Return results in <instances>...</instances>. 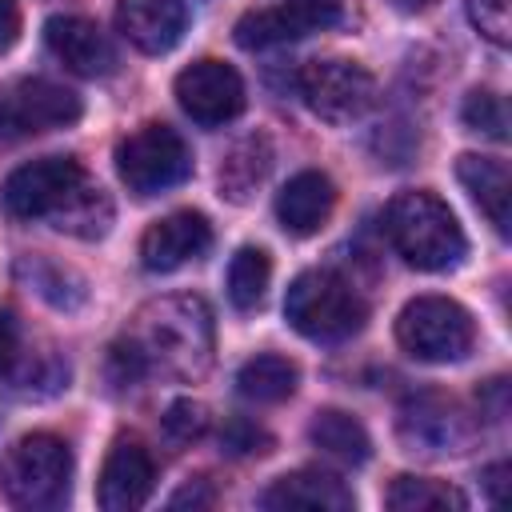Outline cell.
Wrapping results in <instances>:
<instances>
[{
    "label": "cell",
    "instance_id": "obj_1",
    "mask_svg": "<svg viewBox=\"0 0 512 512\" xmlns=\"http://www.w3.org/2000/svg\"><path fill=\"white\" fill-rule=\"evenodd\" d=\"M140 328L128 336V344L116 348V360H124V372L136 376L144 368H164L180 376H196L208 368L212 356V320L200 300H160L144 308Z\"/></svg>",
    "mask_w": 512,
    "mask_h": 512
},
{
    "label": "cell",
    "instance_id": "obj_2",
    "mask_svg": "<svg viewBox=\"0 0 512 512\" xmlns=\"http://www.w3.org/2000/svg\"><path fill=\"white\" fill-rule=\"evenodd\" d=\"M392 248L420 272H448L464 260L468 240L452 208L432 192H400L384 208Z\"/></svg>",
    "mask_w": 512,
    "mask_h": 512
},
{
    "label": "cell",
    "instance_id": "obj_3",
    "mask_svg": "<svg viewBox=\"0 0 512 512\" xmlns=\"http://www.w3.org/2000/svg\"><path fill=\"white\" fill-rule=\"evenodd\" d=\"M284 320L312 344H344L364 328L368 304L336 272L312 268L292 280L284 296Z\"/></svg>",
    "mask_w": 512,
    "mask_h": 512
},
{
    "label": "cell",
    "instance_id": "obj_4",
    "mask_svg": "<svg viewBox=\"0 0 512 512\" xmlns=\"http://www.w3.org/2000/svg\"><path fill=\"white\" fill-rule=\"evenodd\" d=\"M72 488V452L52 432H32L8 448L0 460V492L8 504L44 512L60 508Z\"/></svg>",
    "mask_w": 512,
    "mask_h": 512
},
{
    "label": "cell",
    "instance_id": "obj_5",
    "mask_svg": "<svg viewBox=\"0 0 512 512\" xmlns=\"http://www.w3.org/2000/svg\"><path fill=\"white\" fill-rule=\"evenodd\" d=\"M396 340L412 360L456 364L472 352L476 320L452 296H416L396 316Z\"/></svg>",
    "mask_w": 512,
    "mask_h": 512
},
{
    "label": "cell",
    "instance_id": "obj_6",
    "mask_svg": "<svg viewBox=\"0 0 512 512\" xmlns=\"http://www.w3.org/2000/svg\"><path fill=\"white\" fill-rule=\"evenodd\" d=\"M116 172L132 196H160L192 176V152L168 124H144L116 144Z\"/></svg>",
    "mask_w": 512,
    "mask_h": 512
},
{
    "label": "cell",
    "instance_id": "obj_7",
    "mask_svg": "<svg viewBox=\"0 0 512 512\" xmlns=\"http://www.w3.org/2000/svg\"><path fill=\"white\" fill-rule=\"evenodd\" d=\"M296 88L304 104L328 124H348L376 100V80L356 60H308L296 72Z\"/></svg>",
    "mask_w": 512,
    "mask_h": 512
},
{
    "label": "cell",
    "instance_id": "obj_8",
    "mask_svg": "<svg viewBox=\"0 0 512 512\" xmlns=\"http://www.w3.org/2000/svg\"><path fill=\"white\" fill-rule=\"evenodd\" d=\"M84 112L80 96L64 84L40 80V76H20L0 84V132L4 136H36V132H56L76 124Z\"/></svg>",
    "mask_w": 512,
    "mask_h": 512
},
{
    "label": "cell",
    "instance_id": "obj_9",
    "mask_svg": "<svg viewBox=\"0 0 512 512\" xmlns=\"http://www.w3.org/2000/svg\"><path fill=\"white\" fill-rule=\"evenodd\" d=\"M80 184H84V168L72 156H40L20 164L4 180V208L16 220L52 216L80 196Z\"/></svg>",
    "mask_w": 512,
    "mask_h": 512
},
{
    "label": "cell",
    "instance_id": "obj_10",
    "mask_svg": "<svg viewBox=\"0 0 512 512\" xmlns=\"http://www.w3.org/2000/svg\"><path fill=\"white\" fill-rule=\"evenodd\" d=\"M172 92H176V104L184 108V116L196 120L200 128H220V124L236 120L244 112V100H248L240 72L224 60H212V56L188 64L176 76Z\"/></svg>",
    "mask_w": 512,
    "mask_h": 512
},
{
    "label": "cell",
    "instance_id": "obj_11",
    "mask_svg": "<svg viewBox=\"0 0 512 512\" xmlns=\"http://www.w3.org/2000/svg\"><path fill=\"white\" fill-rule=\"evenodd\" d=\"M152 480H156V468H152V456L140 440H128L120 436L108 456H104V468H100V484H96V500L104 512H136L148 504L152 496Z\"/></svg>",
    "mask_w": 512,
    "mask_h": 512
},
{
    "label": "cell",
    "instance_id": "obj_12",
    "mask_svg": "<svg viewBox=\"0 0 512 512\" xmlns=\"http://www.w3.org/2000/svg\"><path fill=\"white\" fill-rule=\"evenodd\" d=\"M208 248H212V224L200 212L184 208L148 224V232L140 236V264L148 272H176L188 260H200Z\"/></svg>",
    "mask_w": 512,
    "mask_h": 512
},
{
    "label": "cell",
    "instance_id": "obj_13",
    "mask_svg": "<svg viewBox=\"0 0 512 512\" xmlns=\"http://www.w3.org/2000/svg\"><path fill=\"white\" fill-rule=\"evenodd\" d=\"M188 8L180 0H116V32L148 56H164L184 40Z\"/></svg>",
    "mask_w": 512,
    "mask_h": 512
},
{
    "label": "cell",
    "instance_id": "obj_14",
    "mask_svg": "<svg viewBox=\"0 0 512 512\" xmlns=\"http://www.w3.org/2000/svg\"><path fill=\"white\" fill-rule=\"evenodd\" d=\"M44 44L48 52L76 76L84 80H96V76H108L116 68V48L108 44V36L84 20V16H52L44 24Z\"/></svg>",
    "mask_w": 512,
    "mask_h": 512
},
{
    "label": "cell",
    "instance_id": "obj_15",
    "mask_svg": "<svg viewBox=\"0 0 512 512\" xmlns=\"http://www.w3.org/2000/svg\"><path fill=\"white\" fill-rule=\"evenodd\" d=\"M336 208V184L320 168L296 172L276 192V220L288 236H316Z\"/></svg>",
    "mask_w": 512,
    "mask_h": 512
},
{
    "label": "cell",
    "instance_id": "obj_16",
    "mask_svg": "<svg viewBox=\"0 0 512 512\" xmlns=\"http://www.w3.org/2000/svg\"><path fill=\"white\" fill-rule=\"evenodd\" d=\"M356 504V496L344 488V480L316 472V468H300L288 472L280 480H272L260 492V508L272 512H288V508H312V512H348Z\"/></svg>",
    "mask_w": 512,
    "mask_h": 512
},
{
    "label": "cell",
    "instance_id": "obj_17",
    "mask_svg": "<svg viewBox=\"0 0 512 512\" xmlns=\"http://www.w3.org/2000/svg\"><path fill=\"white\" fill-rule=\"evenodd\" d=\"M456 176L468 188V196L480 204V212L488 216V224L508 236V200H512V180H508V164L496 156H476L464 152L456 160Z\"/></svg>",
    "mask_w": 512,
    "mask_h": 512
},
{
    "label": "cell",
    "instance_id": "obj_18",
    "mask_svg": "<svg viewBox=\"0 0 512 512\" xmlns=\"http://www.w3.org/2000/svg\"><path fill=\"white\" fill-rule=\"evenodd\" d=\"M308 440H312L324 456H332V460H340V464H348V468H360V464L372 456L368 428H364L356 416L340 412V408H320V412L312 416V424H308Z\"/></svg>",
    "mask_w": 512,
    "mask_h": 512
},
{
    "label": "cell",
    "instance_id": "obj_19",
    "mask_svg": "<svg viewBox=\"0 0 512 512\" xmlns=\"http://www.w3.org/2000/svg\"><path fill=\"white\" fill-rule=\"evenodd\" d=\"M296 380H300V368L280 356V352H260L252 360L240 364L236 372V392L252 404H280L296 392Z\"/></svg>",
    "mask_w": 512,
    "mask_h": 512
},
{
    "label": "cell",
    "instance_id": "obj_20",
    "mask_svg": "<svg viewBox=\"0 0 512 512\" xmlns=\"http://www.w3.org/2000/svg\"><path fill=\"white\" fill-rule=\"evenodd\" d=\"M308 36V28L300 24V16L280 4V8H256V12H244L236 20V44L244 52H264V48H280V44H292Z\"/></svg>",
    "mask_w": 512,
    "mask_h": 512
},
{
    "label": "cell",
    "instance_id": "obj_21",
    "mask_svg": "<svg viewBox=\"0 0 512 512\" xmlns=\"http://www.w3.org/2000/svg\"><path fill=\"white\" fill-rule=\"evenodd\" d=\"M268 284H272V256H268L264 248H256V244H244V248L232 256V264H228V280H224L232 308H240V312L260 308Z\"/></svg>",
    "mask_w": 512,
    "mask_h": 512
},
{
    "label": "cell",
    "instance_id": "obj_22",
    "mask_svg": "<svg viewBox=\"0 0 512 512\" xmlns=\"http://www.w3.org/2000/svg\"><path fill=\"white\" fill-rule=\"evenodd\" d=\"M384 504L392 512H460L468 500L444 484V480H428V476H396L384 492Z\"/></svg>",
    "mask_w": 512,
    "mask_h": 512
},
{
    "label": "cell",
    "instance_id": "obj_23",
    "mask_svg": "<svg viewBox=\"0 0 512 512\" xmlns=\"http://www.w3.org/2000/svg\"><path fill=\"white\" fill-rule=\"evenodd\" d=\"M268 156L272 152H268V140L264 136H252V140L236 144V152L220 164V192L228 200H248V192L264 180V172L272 164Z\"/></svg>",
    "mask_w": 512,
    "mask_h": 512
},
{
    "label": "cell",
    "instance_id": "obj_24",
    "mask_svg": "<svg viewBox=\"0 0 512 512\" xmlns=\"http://www.w3.org/2000/svg\"><path fill=\"white\" fill-rule=\"evenodd\" d=\"M460 120H464L472 132L488 136V140H508V108H504V100H500L496 92H488V88L468 92V100H464V108H460Z\"/></svg>",
    "mask_w": 512,
    "mask_h": 512
},
{
    "label": "cell",
    "instance_id": "obj_25",
    "mask_svg": "<svg viewBox=\"0 0 512 512\" xmlns=\"http://www.w3.org/2000/svg\"><path fill=\"white\" fill-rule=\"evenodd\" d=\"M160 428L172 444H192L208 432V408L196 404V400H172L160 416Z\"/></svg>",
    "mask_w": 512,
    "mask_h": 512
},
{
    "label": "cell",
    "instance_id": "obj_26",
    "mask_svg": "<svg viewBox=\"0 0 512 512\" xmlns=\"http://www.w3.org/2000/svg\"><path fill=\"white\" fill-rule=\"evenodd\" d=\"M220 448H224L228 456H264V452L272 448V436H268L256 420L232 416V420L224 424V432H220Z\"/></svg>",
    "mask_w": 512,
    "mask_h": 512
},
{
    "label": "cell",
    "instance_id": "obj_27",
    "mask_svg": "<svg viewBox=\"0 0 512 512\" xmlns=\"http://www.w3.org/2000/svg\"><path fill=\"white\" fill-rule=\"evenodd\" d=\"M468 20L496 48L508 44V0H468Z\"/></svg>",
    "mask_w": 512,
    "mask_h": 512
},
{
    "label": "cell",
    "instance_id": "obj_28",
    "mask_svg": "<svg viewBox=\"0 0 512 512\" xmlns=\"http://www.w3.org/2000/svg\"><path fill=\"white\" fill-rule=\"evenodd\" d=\"M284 4L300 16V24H304L308 32L332 28V24H340V16H344V0H284Z\"/></svg>",
    "mask_w": 512,
    "mask_h": 512
},
{
    "label": "cell",
    "instance_id": "obj_29",
    "mask_svg": "<svg viewBox=\"0 0 512 512\" xmlns=\"http://www.w3.org/2000/svg\"><path fill=\"white\" fill-rule=\"evenodd\" d=\"M212 488L204 484V480H192V484H184L180 492H172V500H168V508H212Z\"/></svg>",
    "mask_w": 512,
    "mask_h": 512
},
{
    "label": "cell",
    "instance_id": "obj_30",
    "mask_svg": "<svg viewBox=\"0 0 512 512\" xmlns=\"http://www.w3.org/2000/svg\"><path fill=\"white\" fill-rule=\"evenodd\" d=\"M20 36V8L16 0H0V52H8Z\"/></svg>",
    "mask_w": 512,
    "mask_h": 512
},
{
    "label": "cell",
    "instance_id": "obj_31",
    "mask_svg": "<svg viewBox=\"0 0 512 512\" xmlns=\"http://www.w3.org/2000/svg\"><path fill=\"white\" fill-rule=\"evenodd\" d=\"M16 360V320L12 312H0V376L12 368Z\"/></svg>",
    "mask_w": 512,
    "mask_h": 512
},
{
    "label": "cell",
    "instance_id": "obj_32",
    "mask_svg": "<svg viewBox=\"0 0 512 512\" xmlns=\"http://www.w3.org/2000/svg\"><path fill=\"white\" fill-rule=\"evenodd\" d=\"M504 472H508V464H492V468L484 472V484H488V496H492V500H500V488H504Z\"/></svg>",
    "mask_w": 512,
    "mask_h": 512
},
{
    "label": "cell",
    "instance_id": "obj_33",
    "mask_svg": "<svg viewBox=\"0 0 512 512\" xmlns=\"http://www.w3.org/2000/svg\"><path fill=\"white\" fill-rule=\"evenodd\" d=\"M404 12H416V8H428V4H436V0H396Z\"/></svg>",
    "mask_w": 512,
    "mask_h": 512
}]
</instances>
